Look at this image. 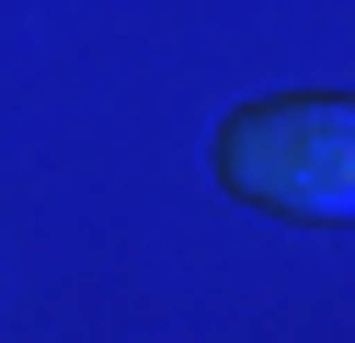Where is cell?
<instances>
[{"label":"cell","instance_id":"1","mask_svg":"<svg viewBox=\"0 0 355 343\" xmlns=\"http://www.w3.org/2000/svg\"><path fill=\"white\" fill-rule=\"evenodd\" d=\"M218 172L241 206H275V218H344L355 206V103L332 91H275V103H241L218 126Z\"/></svg>","mask_w":355,"mask_h":343}]
</instances>
